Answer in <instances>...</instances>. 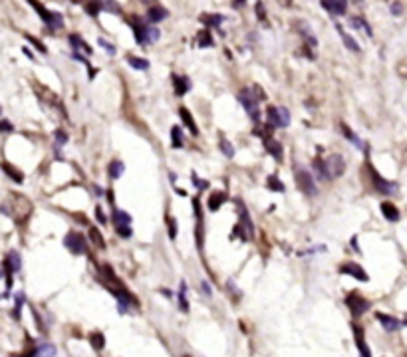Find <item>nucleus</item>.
Segmentation results:
<instances>
[{"label": "nucleus", "mask_w": 407, "mask_h": 357, "mask_svg": "<svg viewBox=\"0 0 407 357\" xmlns=\"http://www.w3.org/2000/svg\"><path fill=\"white\" fill-rule=\"evenodd\" d=\"M28 4H30L34 11L38 12L40 16H42L44 24H46L48 28H52V30H58V28L62 26V16H60L58 12H50L48 8H44V6L40 4V2H38V0H28Z\"/></svg>", "instance_id": "f257e3e1"}, {"label": "nucleus", "mask_w": 407, "mask_h": 357, "mask_svg": "<svg viewBox=\"0 0 407 357\" xmlns=\"http://www.w3.org/2000/svg\"><path fill=\"white\" fill-rule=\"evenodd\" d=\"M238 101L243 104V108L247 109L248 115H250L253 121H258V119H260V111H258V101H260V99L255 98V89H241Z\"/></svg>", "instance_id": "f03ea898"}, {"label": "nucleus", "mask_w": 407, "mask_h": 357, "mask_svg": "<svg viewBox=\"0 0 407 357\" xmlns=\"http://www.w3.org/2000/svg\"><path fill=\"white\" fill-rule=\"evenodd\" d=\"M64 246L72 254H86L87 244H86V238L82 237L80 232H75V230H70L64 238Z\"/></svg>", "instance_id": "7ed1b4c3"}, {"label": "nucleus", "mask_w": 407, "mask_h": 357, "mask_svg": "<svg viewBox=\"0 0 407 357\" xmlns=\"http://www.w3.org/2000/svg\"><path fill=\"white\" fill-rule=\"evenodd\" d=\"M267 115L270 127H288L290 113L286 108H268Z\"/></svg>", "instance_id": "20e7f679"}, {"label": "nucleus", "mask_w": 407, "mask_h": 357, "mask_svg": "<svg viewBox=\"0 0 407 357\" xmlns=\"http://www.w3.org/2000/svg\"><path fill=\"white\" fill-rule=\"evenodd\" d=\"M296 183L300 187L302 193H306L308 196H316L318 195V189H316V183H314V179H312V175L308 171H304V169H298L296 171Z\"/></svg>", "instance_id": "39448f33"}, {"label": "nucleus", "mask_w": 407, "mask_h": 357, "mask_svg": "<svg viewBox=\"0 0 407 357\" xmlns=\"http://www.w3.org/2000/svg\"><path fill=\"white\" fill-rule=\"evenodd\" d=\"M346 303H348V308H350V312L356 315V318H360V315L364 314L365 310L370 308V303L365 298H362L360 294H350L348 298H346Z\"/></svg>", "instance_id": "423d86ee"}, {"label": "nucleus", "mask_w": 407, "mask_h": 357, "mask_svg": "<svg viewBox=\"0 0 407 357\" xmlns=\"http://www.w3.org/2000/svg\"><path fill=\"white\" fill-rule=\"evenodd\" d=\"M340 274H346V276H354L356 280L360 282H367L370 280V276L365 274V270L360 266V264H356V262H346L340 266Z\"/></svg>", "instance_id": "0eeeda50"}, {"label": "nucleus", "mask_w": 407, "mask_h": 357, "mask_svg": "<svg viewBox=\"0 0 407 357\" xmlns=\"http://www.w3.org/2000/svg\"><path fill=\"white\" fill-rule=\"evenodd\" d=\"M326 165H328V171H330V177H332V179L342 177L344 171H346V163H344V157L342 155H338V153L330 155V157H328V161H326Z\"/></svg>", "instance_id": "6e6552de"}, {"label": "nucleus", "mask_w": 407, "mask_h": 357, "mask_svg": "<svg viewBox=\"0 0 407 357\" xmlns=\"http://www.w3.org/2000/svg\"><path fill=\"white\" fill-rule=\"evenodd\" d=\"M370 173H372V181H374V187L377 189V191H379V193H382V195H389V193H394V191H396V184L387 183L386 179L377 173L372 165H370Z\"/></svg>", "instance_id": "1a4fd4ad"}, {"label": "nucleus", "mask_w": 407, "mask_h": 357, "mask_svg": "<svg viewBox=\"0 0 407 357\" xmlns=\"http://www.w3.org/2000/svg\"><path fill=\"white\" fill-rule=\"evenodd\" d=\"M128 24L133 28V32H135V42L147 44V30H150V26H145L143 20H140V18H129Z\"/></svg>", "instance_id": "9d476101"}, {"label": "nucleus", "mask_w": 407, "mask_h": 357, "mask_svg": "<svg viewBox=\"0 0 407 357\" xmlns=\"http://www.w3.org/2000/svg\"><path fill=\"white\" fill-rule=\"evenodd\" d=\"M236 208H238V223L247 228V232L250 234V237H253L255 227H253V220H250V217H248L247 206H245V203H243V201H236Z\"/></svg>", "instance_id": "9b49d317"}, {"label": "nucleus", "mask_w": 407, "mask_h": 357, "mask_svg": "<svg viewBox=\"0 0 407 357\" xmlns=\"http://www.w3.org/2000/svg\"><path fill=\"white\" fill-rule=\"evenodd\" d=\"M322 6L328 12H332L336 16H340L348 11V0H320Z\"/></svg>", "instance_id": "f8f14e48"}, {"label": "nucleus", "mask_w": 407, "mask_h": 357, "mask_svg": "<svg viewBox=\"0 0 407 357\" xmlns=\"http://www.w3.org/2000/svg\"><path fill=\"white\" fill-rule=\"evenodd\" d=\"M375 318H377V322H379V324L386 327L387 332H397V330L401 327V322H399V320H396V318H391V315L377 312V314H375Z\"/></svg>", "instance_id": "ddd939ff"}, {"label": "nucleus", "mask_w": 407, "mask_h": 357, "mask_svg": "<svg viewBox=\"0 0 407 357\" xmlns=\"http://www.w3.org/2000/svg\"><path fill=\"white\" fill-rule=\"evenodd\" d=\"M354 336H356V346L360 349V356L362 357H372L370 353V347L364 342V330L360 327V325H354Z\"/></svg>", "instance_id": "4468645a"}, {"label": "nucleus", "mask_w": 407, "mask_h": 357, "mask_svg": "<svg viewBox=\"0 0 407 357\" xmlns=\"http://www.w3.org/2000/svg\"><path fill=\"white\" fill-rule=\"evenodd\" d=\"M296 28L300 30V34L304 36V40L308 42V46H310V48H316V46H318V40L314 38V32H312V28L308 26V24H306V22L298 20L296 22Z\"/></svg>", "instance_id": "2eb2a0df"}, {"label": "nucleus", "mask_w": 407, "mask_h": 357, "mask_svg": "<svg viewBox=\"0 0 407 357\" xmlns=\"http://www.w3.org/2000/svg\"><path fill=\"white\" fill-rule=\"evenodd\" d=\"M169 16V12L165 11L163 6H151L150 11H147V22H151V24H157V22H161L163 18H167Z\"/></svg>", "instance_id": "dca6fc26"}, {"label": "nucleus", "mask_w": 407, "mask_h": 357, "mask_svg": "<svg viewBox=\"0 0 407 357\" xmlns=\"http://www.w3.org/2000/svg\"><path fill=\"white\" fill-rule=\"evenodd\" d=\"M336 28H338V32H340V36H342V40H344V44H346V48H348V50H352V52H356V54H358V52H360V44L356 42L354 38H352L350 34L346 32V30H344L340 24H336Z\"/></svg>", "instance_id": "f3484780"}, {"label": "nucleus", "mask_w": 407, "mask_h": 357, "mask_svg": "<svg viewBox=\"0 0 407 357\" xmlns=\"http://www.w3.org/2000/svg\"><path fill=\"white\" fill-rule=\"evenodd\" d=\"M314 173L318 179L322 181H330L332 177H330V171H328V165L326 161H322V159H314Z\"/></svg>", "instance_id": "a211bd4d"}, {"label": "nucleus", "mask_w": 407, "mask_h": 357, "mask_svg": "<svg viewBox=\"0 0 407 357\" xmlns=\"http://www.w3.org/2000/svg\"><path fill=\"white\" fill-rule=\"evenodd\" d=\"M173 86H175V94H177V96H185V94L189 92L191 84H189V80H187V77L173 76Z\"/></svg>", "instance_id": "6ab92c4d"}, {"label": "nucleus", "mask_w": 407, "mask_h": 357, "mask_svg": "<svg viewBox=\"0 0 407 357\" xmlns=\"http://www.w3.org/2000/svg\"><path fill=\"white\" fill-rule=\"evenodd\" d=\"M382 215L389 220V223H397L399 220V211L396 205L391 203H382Z\"/></svg>", "instance_id": "aec40b11"}, {"label": "nucleus", "mask_w": 407, "mask_h": 357, "mask_svg": "<svg viewBox=\"0 0 407 357\" xmlns=\"http://www.w3.org/2000/svg\"><path fill=\"white\" fill-rule=\"evenodd\" d=\"M92 2L96 4L99 11L114 12V14H119V12H121V8H119L116 0H92Z\"/></svg>", "instance_id": "412c9836"}, {"label": "nucleus", "mask_w": 407, "mask_h": 357, "mask_svg": "<svg viewBox=\"0 0 407 357\" xmlns=\"http://www.w3.org/2000/svg\"><path fill=\"white\" fill-rule=\"evenodd\" d=\"M179 115H181V119H183V123L191 130V133L193 135H199V127H197V123H195V119H193V115L189 113V109H185V108H181L179 109Z\"/></svg>", "instance_id": "4be33fe9"}, {"label": "nucleus", "mask_w": 407, "mask_h": 357, "mask_svg": "<svg viewBox=\"0 0 407 357\" xmlns=\"http://www.w3.org/2000/svg\"><path fill=\"white\" fill-rule=\"evenodd\" d=\"M265 145H267V151L274 157V159H282V145H280L279 141H274L272 137L268 139L265 137Z\"/></svg>", "instance_id": "5701e85b"}, {"label": "nucleus", "mask_w": 407, "mask_h": 357, "mask_svg": "<svg viewBox=\"0 0 407 357\" xmlns=\"http://www.w3.org/2000/svg\"><path fill=\"white\" fill-rule=\"evenodd\" d=\"M56 356V347L54 346H40L32 349L30 353H26L24 357H54Z\"/></svg>", "instance_id": "b1692460"}, {"label": "nucleus", "mask_w": 407, "mask_h": 357, "mask_svg": "<svg viewBox=\"0 0 407 357\" xmlns=\"http://www.w3.org/2000/svg\"><path fill=\"white\" fill-rule=\"evenodd\" d=\"M111 220H114V225H116V227L131 225V217H129L128 213L119 211V208H116V211H114V215H111Z\"/></svg>", "instance_id": "393cba45"}, {"label": "nucleus", "mask_w": 407, "mask_h": 357, "mask_svg": "<svg viewBox=\"0 0 407 357\" xmlns=\"http://www.w3.org/2000/svg\"><path fill=\"white\" fill-rule=\"evenodd\" d=\"M4 266H8V268L16 274V272L20 270V254L12 250L11 254H8V258L4 260Z\"/></svg>", "instance_id": "a878e982"}, {"label": "nucleus", "mask_w": 407, "mask_h": 357, "mask_svg": "<svg viewBox=\"0 0 407 357\" xmlns=\"http://www.w3.org/2000/svg\"><path fill=\"white\" fill-rule=\"evenodd\" d=\"M2 169H4V173L8 175L12 181H16V183H22V181H24V175H22L18 169H14L11 163H2Z\"/></svg>", "instance_id": "bb28decb"}, {"label": "nucleus", "mask_w": 407, "mask_h": 357, "mask_svg": "<svg viewBox=\"0 0 407 357\" xmlns=\"http://www.w3.org/2000/svg\"><path fill=\"white\" fill-rule=\"evenodd\" d=\"M225 201H226V193L217 191V193H213L211 199H209V208H211V211H219V206L223 205Z\"/></svg>", "instance_id": "cd10ccee"}, {"label": "nucleus", "mask_w": 407, "mask_h": 357, "mask_svg": "<svg viewBox=\"0 0 407 357\" xmlns=\"http://www.w3.org/2000/svg\"><path fill=\"white\" fill-rule=\"evenodd\" d=\"M223 16L221 14H203L201 16V22H203L205 26H221L223 24Z\"/></svg>", "instance_id": "c85d7f7f"}, {"label": "nucleus", "mask_w": 407, "mask_h": 357, "mask_svg": "<svg viewBox=\"0 0 407 357\" xmlns=\"http://www.w3.org/2000/svg\"><path fill=\"white\" fill-rule=\"evenodd\" d=\"M342 131H344V135H346V139H350L352 141V143H354L356 147H358V149H362V151H365V145L364 143H362V141L358 139V137H356V133L352 130H350V127H348V125H344L342 123Z\"/></svg>", "instance_id": "c756f323"}, {"label": "nucleus", "mask_w": 407, "mask_h": 357, "mask_svg": "<svg viewBox=\"0 0 407 357\" xmlns=\"http://www.w3.org/2000/svg\"><path fill=\"white\" fill-rule=\"evenodd\" d=\"M128 62L131 64V68H135V70H147V68H150V62L143 60V58H138V56H128Z\"/></svg>", "instance_id": "7c9ffc66"}, {"label": "nucleus", "mask_w": 407, "mask_h": 357, "mask_svg": "<svg viewBox=\"0 0 407 357\" xmlns=\"http://www.w3.org/2000/svg\"><path fill=\"white\" fill-rule=\"evenodd\" d=\"M185 294H187V284L181 282V286H179V294H177V298H179V306H181L183 312H189V302H187V298H185Z\"/></svg>", "instance_id": "2f4dec72"}, {"label": "nucleus", "mask_w": 407, "mask_h": 357, "mask_svg": "<svg viewBox=\"0 0 407 357\" xmlns=\"http://www.w3.org/2000/svg\"><path fill=\"white\" fill-rule=\"evenodd\" d=\"M352 24H354L356 28H360L362 32H365V36H370V38L374 36V32H372V28H370V24H367V22H365L364 18H358V16H356V18H352Z\"/></svg>", "instance_id": "473e14b6"}, {"label": "nucleus", "mask_w": 407, "mask_h": 357, "mask_svg": "<svg viewBox=\"0 0 407 357\" xmlns=\"http://www.w3.org/2000/svg\"><path fill=\"white\" fill-rule=\"evenodd\" d=\"M171 141L175 149H181L183 147V133L181 127H171Z\"/></svg>", "instance_id": "72a5a7b5"}, {"label": "nucleus", "mask_w": 407, "mask_h": 357, "mask_svg": "<svg viewBox=\"0 0 407 357\" xmlns=\"http://www.w3.org/2000/svg\"><path fill=\"white\" fill-rule=\"evenodd\" d=\"M121 173H123V163L114 161L111 165H109V177H111V179H119Z\"/></svg>", "instance_id": "f704fd0d"}, {"label": "nucleus", "mask_w": 407, "mask_h": 357, "mask_svg": "<svg viewBox=\"0 0 407 357\" xmlns=\"http://www.w3.org/2000/svg\"><path fill=\"white\" fill-rule=\"evenodd\" d=\"M267 184H268V189H272V191H277V193H282L284 191V184L280 183L279 181V177H268V181H267Z\"/></svg>", "instance_id": "c9c22d12"}, {"label": "nucleus", "mask_w": 407, "mask_h": 357, "mask_svg": "<svg viewBox=\"0 0 407 357\" xmlns=\"http://www.w3.org/2000/svg\"><path fill=\"white\" fill-rule=\"evenodd\" d=\"M70 42H72V46H74L75 50H80V48H84V50H86V54H92V48H90V46H87L86 42H84V40H80V38H78V36H70Z\"/></svg>", "instance_id": "e433bc0d"}, {"label": "nucleus", "mask_w": 407, "mask_h": 357, "mask_svg": "<svg viewBox=\"0 0 407 357\" xmlns=\"http://www.w3.org/2000/svg\"><path fill=\"white\" fill-rule=\"evenodd\" d=\"M90 238H92V240L96 242L99 249H106V242H104V237L99 234V230H97V228H92V230H90Z\"/></svg>", "instance_id": "4c0bfd02"}, {"label": "nucleus", "mask_w": 407, "mask_h": 357, "mask_svg": "<svg viewBox=\"0 0 407 357\" xmlns=\"http://www.w3.org/2000/svg\"><path fill=\"white\" fill-rule=\"evenodd\" d=\"M92 346L96 347V349H104V346H106V339H104V336L99 332L92 334Z\"/></svg>", "instance_id": "58836bf2"}, {"label": "nucleus", "mask_w": 407, "mask_h": 357, "mask_svg": "<svg viewBox=\"0 0 407 357\" xmlns=\"http://www.w3.org/2000/svg\"><path fill=\"white\" fill-rule=\"evenodd\" d=\"M221 151L225 153L226 157H233L235 155V149H233V145L229 143L226 139H221Z\"/></svg>", "instance_id": "ea45409f"}, {"label": "nucleus", "mask_w": 407, "mask_h": 357, "mask_svg": "<svg viewBox=\"0 0 407 357\" xmlns=\"http://www.w3.org/2000/svg\"><path fill=\"white\" fill-rule=\"evenodd\" d=\"M199 36H201V40H199V46H201V48H205V46H213V38H211L209 30H207V32H201Z\"/></svg>", "instance_id": "a19ab883"}, {"label": "nucleus", "mask_w": 407, "mask_h": 357, "mask_svg": "<svg viewBox=\"0 0 407 357\" xmlns=\"http://www.w3.org/2000/svg\"><path fill=\"white\" fill-rule=\"evenodd\" d=\"M159 36H161L159 30H157V28H151L150 26V30H147V44L155 42V40H159Z\"/></svg>", "instance_id": "79ce46f5"}, {"label": "nucleus", "mask_w": 407, "mask_h": 357, "mask_svg": "<svg viewBox=\"0 0 407 357\" xmlns=\"http://www.w3.org/2000/svg\"><path fill=\"white\" fill-rule=\"evenodd\" d=\"M116 230H118V234L121 238L131 237V227H129V225H123V227H116Z\"/></svg>", "instance_id": "37998d69"}, {"label": "nucleus", "mask_w": 407, "mask_h": 357, "mask_svg": "<svg viewBox=\"0 0 407 357\" xmlns=\"http://www.w3.org/2000/svg\"><path fill=\"white\" fill-rule=\"evenodd\" d=\"M22 302H24V294L18 292V294H16V310H14V315H16V318H20Z\"/></svg>", "instance_id": "c03bdc74"}, {"label": "nucleus", "mask_w": 407, "mask_h": 357, "mask_svg": "<svg viewBox=\"0 0 407 357\" xmlns=\"http://www.w3.org/2000/svg\"><path fill=\"white\" fill-rule=\"evenodd\" d=\"M26 40L32 44V46H36V48H38V52H42V54H46V48H44L42 42H38V40H36V38H32V36H26Z\"/></svg>", "instance_id": "a18cd8bd"}, {"label": "nucleus", "mask_w": 407, "mask_h": 357, "mask_svg": "<svg viewBox=\"0 0 407 357\" xmlns=\"http://www.w3.org/2000/svg\"><path fill=\"white\" fill-rule=\"evenodd\" d=\"M167 220H169V237L175 240V237H177V223L173 218H167Z\"/></svg>", "instance_id": "49530a36"}, {"label": "nucleus", "mask_w": 407, "mask_h": 357, "mask_svg": "<svg viewBox=\"0 0 407 357\" xmlns=\"http://www.w3.org/2000/svg\"><path fill=\"white\" fill-rule=\"evenodd\" d=\"M56 139H58V147H60L62 143H66V141H68V135H66L62 130H58L56 131Z\"/></svg>", "instance_id": "de8ad7c7"}, {"label": "nucleus", "mask_w": 407, "mask_h": 357, "mask_svg": "<svg viewBox=\"0 0 407 357\" xmlns=\"http://www.w3.org/2000/svg\"><path fill=\"white\" fill-rule=\"evenodd\" d=\"M99 44H102V46L106 48V50H107V52H109V54H116V48H114L111 44H107L106 40H99Z\"/></svg>", "instance_id": "09e8293b"}, {"label": "nucleus", "mask_w": 407, "mask_h": 357, "mask_svg": "<svg viewBox=\"0 0 407 357\" xmlns=\"http://www.w3.org/2000/svg\"><path fill=\"white\" fill-rule=\"evenodd\" d=\"M2 130H4V133H11L12 131V125L6 121V119H2Z\"/></svg>", "instance_id": "8fccbe9b"}, {"label": "nucleus", "mask_w": 407, "mask_h": 357, "mask_svg": "<svg viewBox=\"0 0 407 357\" xmlns=\"http://www.w3.org/2000/svg\"><path fill=\"white\" fill-rule=\"evenodd\" d=\"M96 217H97V220L102 223V225L106 223V217H104V213H102V208H96Z\"/></svg>", "instance_id": "3c124183"}, {"label": "nucleus", "mask_w": 407, "mask_h": 357, "mask_svg": "<svg viewBox=\"0 0 407 357\" xmlns=\"http://www.w3.org/2000/svg\"><path fill=\"white\" fill-rule=\"evenodd\" d=\"M193 183L197 184V187H199V189H205V187H207V184H209V183H201V181H199V177H197V175H193Z\"/></svg>", "instance_id": "603ef678"}, {"label": "nucleus", "mask_w": 407, "mask_h": 357, "mask_svg": "<svg viewBox=\"0 0 407 357\" xmlns=\"http://www.w3.org/2000/svg\"><path fill=\"white\" fill-rule=\"evenodd\" d=\"M201 286H203V292L207 294V296H211V294H213V290H211V286H209V284H207V282H203V284H201Z\"/></svg>", "instance_id": "864d4df0"}, {"label": "nucleus", "mask_w": 407, "mask_h": 357, "mask_svg": "<svg viewBox=\"0 0 407 357\" xmlns=\"http://www.w3.org/2000/svg\"><path fill=\"white\" fill-rule=\"evenodd\" d=\"M233 6H235V8H243V6H245V0H233Z\"/></svg>", "instance_id": "5fc2aeb1"}, {"label": "nucleus", "mask_w": 407, "mask_h": 357, "mask_svg": "<svg viewBox=\"0 0 407 357\" xmlns=\"http://www.w3.org/2000/svg\"><path fill=\"white\" fill-rule=\"evenodd\" d=\"M258 8V16H260V20H265V8H262V4H257Z\"/></svg>", "instance_id": "6e6d98bb"}]
</instances>
